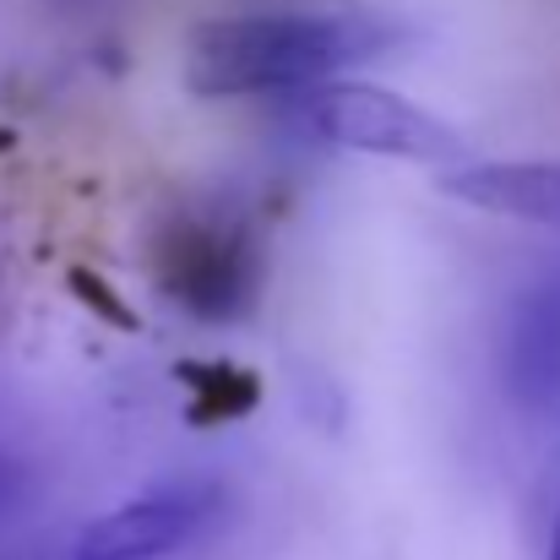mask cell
Wrapping results in <instances>:
<instances>
[{
  "label": "cell",
  "mask_w": 560,
  "mask_h": 560,
  "mask_svg": "<svg viewBox=\"0 0 560 560\" xmlns=\"http://www.w3.org/2000/svg\"><path fill=\"white\" fill-rule=\"evenodd\" d=\"M397 44V27L371 11H250L212 16L186 44V88L196 98L300 93L371 66Z\"/></svg>",
  "instance_id": "1"
},
{
  "label": "cell",
  "mask_w": 560,
  "mask_h": 560,
  "mask_svg": "<svg viewBox=\"0 0 560 560\" xmlns=\"http://www.w3.org/2000/svg\"><path fill=\"white\" fill-rule=\"evenodd\" d=\"M283 120L338 153H365V159H402V164H468V142L430 115L424 104L375 88V82H354V77H332L300 93H283Z\"/></svg>",
  "instance_id": "2"
},
{
  "label": "cell",
  "mask_w": 560,
  "mask_h": 560,
  "mask_svg": "<svg viewBox=\"0 0 560 560\" xmlns=\"http://www.w3.org/2000/svg\"><path fill=\"white\" fill-rule=\"evenodd\" d=\"M159 278H164L170 300H180L186 311L207 316V322H229L256 300L261 250L234 218L186 212L159 240Z\"/></svg>",
  "instance_id": "3"
},
{
  "label": "cell",
  "mask_w": 560,
  "mask_h": 560,
  "mask_svg": "<svg viewBox=\"0 0 560 560\" xmlns=\"http://www.w3.org/2000/svg\"><path fill=\"white\" fill-rule=\"evenodd\" d=\"M218 506H223L218 485H164V490L131 495L88 517L66 539V560H170L201 539Z\"/></svg>",
  "instance_id": "4"
},
{
  "label": "cell",
  "mask_w": 560,
  "mask_h": 560,
  "mask_svg": "<svg viewBox=\"0 0 560 560\" xmlns=\"http://www.w3.org/2000/svg\"><path fill=\"white\" fill-rule=\"evenodd\" d=\"M441 190L474 212L560 234V159H501V164L468 159L441 175Z\"/></svg>",
  "instance_id": "5"
},
{
  "label": "cell",
  "mask_w": 560,
  "mask_h": 560,
  "mask_svg": "<svg viewBox=\"0 0 560 560\" xmlns=\"http://www.w3.org/2000/svg\"><path fill=\"white\" fill-rule=\"evenodd\" d=\"M506 386L545 408L560 402V272L534 283L506 327Z\"/></svg>",
  "instance_id": "6"
},
{
  "label": "cell",
  "mask_w": 560,
  "mask_h": 560,
  "mask_svg": "<svg viewBox=\"0 0 560 560\" xmlns=\"http://www.w3.org/2000/svg\"><path fill=\"white\" fill-rule=\"evenodd\" d=\"M22 495H27V468L11 463V457H0V517H5Z\"/></svg>",
  "instance_id": "7"
},
{
  "label": "cell",
  "mask_w": 560,
  "mask_h": 560,
  "mask_svg": "<svg viewBox=\"0 0 560 560\" xmlns=\"http://www.w3.org/2000/svg\"><path fill=\"white\" fill-rule=\"evenodd\" d=\"M0 560H66V545L60 550H11V556H0Z\"/></svg>",
  "instance_id": "8"
},
{
  "label": "cell",
  "mask_w": 560,
  "mask_h": 560,
  "mask_svg": "<svg viewBox=\"0 0 560 560\" xmlns=\"http://www.w3.org/2000/svg\"><path fill=\"white\" fill-rule=\"evenodd\" d=\"M550 560H560V512H556V534H550Z\"/></svg>",
  "instance_id": "9"
}]
</instances>
